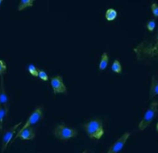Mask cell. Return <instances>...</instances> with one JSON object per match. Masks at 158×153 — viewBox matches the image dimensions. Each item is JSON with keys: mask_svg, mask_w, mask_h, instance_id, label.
Segmentation results:
<instances>
[{"mask_svg": "<svg viewBox=\"0 0 158 153\" xmlns=\"http://www.w3.org/2000/svg\"><path fill=\"white\" fill-rule=\"evenodd\" d=\"M156 95H158V78H156V76H153L152 80H151V85H150L149 98L153 99Z\"/></svg>", "mask_w": 158, "mask_h": 153, "instance_id": "cell-11", "label": "cell"}, {"mask_svg": "<svg viewBox=\"0 0 158 153\" xmlns=\"http://www.w3.org/2000/svg\"><path fill=\"white\" fill-rule=\"evenodd\" d=\"M133 50L139 61L158 62V29L155 35L139 42Z\"/></svg>", "mask_w": 158, "mask_h": 153, "instance_id": "cell-1", "label": "cell"}, {"mask_svg": "<svg viewBox=\"0 0 158 153\" xmlns=\"http://www.w3.org/2000/svg\"><path fill=\"white\" fill-rule=\"evenodd\" d=\"M6 73V64L4 60L0 59V76H3Z\"/></svg>", "mask_w": 158, "mask_h": 153, "instance_id": "cell-21", "label": "cell"}, {"mask_svg": "<svg viewBox=\"0 0 158 153\" xmlns=\"http://www.w3.org/2000/svg\"><path fill=\"white\" fill-rule=\"evenodd\" d=\"M0 105L3 106L8 115L9 111V101H8V96L6 91V87H5V80L4 77L0 76Z\"/></svg>", "mask_w": 158, "mask_h": 153, "instance_id": "cell-9", "label": "cell"}, {"mask_svg": "<svg viewBox=\"0 0 158 153\" xmlns=\"http://www.w3.org/2000/svg\"><path fill=\"white\" fill-rule=\"evenodd\" d=\"M156 131L158 132V122H157V123H156Z\"/></svg>", "mask_w": 158, "mask_h": 153, "instance_id": "cell-22", "label": "cell"}, {"mask_svg": "<svg viewBox=\"0 0 158 153\" xmlns=\"http://www.w3.org/2000/svg\"><path fill=\"white\" fill-rule=\"evenodd\" d=\"M158 114V102L154 100L149 107L147 108L146 114L144 115V117L141 120V122L138 124V129L139 131H144L146 130L153 122L155 117Z\"/></svg>", "mask_w": 158, "mask_h": 153, "instance_id": "cell-4", "label": "cell"}, {"mask_svg": "<svg viewBox=\"0 0 158 153\" xmlns=\"http://www.w3.org/2000/svg\"><path fill=\"white\" fill-rule=\"evenodd\" d=\"M129 137H130V132H125L120 138H118L110 146L107 153H118L119 151H121Z\"/></svg>", "mask_w": 158, "mask_h": 153, "instance_id": "cell-8", "label": "cell"}, {"mask_svg": "<svg viewBox=\"0 0 158 153\" xmlns=\"http://www.w3.org/2000/svg\"><path fill=\"white\" fill-rule=\"evenodd\" d=\"M51 85L53 90V94H65L67 92V87L63 82L61 76H55L51 79Z\"/></svg>", "mask_w": 158, "mask_h": 153, "instance_id": "cell-7", "label": "cell"}, {"mask_svg": "<svg viewBox=\"0 0 158 153\" xmlns=\"http://www.w3.org/2000/svg\"><path fill=\"white\" fill-rule=\"evenodd\" d=\"M38 77H39V79H40L41 80H43V81H44V82L48 81V75H47V73L44 70H40L38 71Z\"/></svg>", "mask_w": 158, "mask_h": 153, "instance_id": "cell-19", "label": "cell"}, {"mask_svg": "<svg viewBox=\"0 0 158 153\" xmlns=\"http://www.w3.org/2000/svg\"><path fill=\"white\" fill-rule=\"evenodd\" d=\"M28 71H29V73L33 77H38V71H39V70H37V68L35 65H33V64L29 65L28 66Z\"/></svg>", "mask_w": 158, "mask_h": 153, "instance_id": "cell-18", "label": "cell"}, {"mask_svg": "<svg viewBox=\"0 0 158 153\" xmlns=\"http://www.w3.org/2000/svg\"><path fill=\"white\" fill-rule=\"evenodd\" d=\"M44 118V108L43 106H37L36 108L34 110V112L30 115V116L27 118L26 123H24V125L17 131L16 134H19L20 132H22L24 130L29 127H32V125L37 123L39 121H41Z\"/></svg>", "mask_w": 158, "mask_h": 153, "instance_id": "cell-5", "label": "cell"}, {"mask_svg": "<svg viewBox=\"0 0 158 153\" xmlns=\"http://www.w3.org/2000/svg\"><path fill=\"white\" fill-rule=\"evenodd\" d=\"M8 117V115L6 114L5 108L0 105V131H3V125H4V121L6 118Z\"/></svg>", "mask_w": 158, "mask_h": 153, "instance_id": "cell-15", "label": "cell"}, {"mask_svg": "<svg viewBox=\"0 0 158 153\" xmlns=\"http://www.w3.org/2000/svg\"><path fill=\"white\" fill-rule=\"evenodd\" d=\"M34 5V0H21L17 6V11H23L27 7H31Z\"/></svg>", "mask_w": 158, "mask_h": 153, "instance_id": "cell-13", "label": "cell"}, {"mask_svg": "<svg viewBox=\"0 0 158 153\" xmlns=\"http://www.w3.org/2000/svg\"><path fill=\"white\" fill-rule=\"evenodd\" d=\"M111 70L113 72L117 73V74H121L122 72V66L121 63L119 62L118 59H115L112 66H111Z\"/></svg>", "mask_w": 158, "mask_h": 153, "instance_id": "cell-16", "label": "cell"}, {"mask_svg": "<svg viewBox=\"0 0 158 153\" xmlns=\"http://www.w3.org/2000/svg\"><path fill=\"white\" fill-rule=\"evenodd\" d=\"M118 16V12L114 9V8H109L106 13H105V17H106V20L111 22V21H114Z\"/></svg>", "mask_w": 158, "mask_h": 153, "instance_id": "cell-14", "label": "cell"}, {"mask_svg": "<svg viewBox=\"0 0 158 153\" xmlns=\"http://www.w3.org/2000/svg\"><path fill=\"white\" fill-rule=\"evenodd\" d=\"M35 137V131L33 127H29V128H26L25 130H24L19 134H16L12 142L15 140H16L17 138H20L23 141H31V140H34Z\"/></svg>", "mask_w": 158, "mask_h": 153, "instance_id": "cell-10", "label": "cell"}, {"mask_svg": "<svg viewBox=\"0 0 158 153\" xmlns=\"http://www.w3.org/2000/svg\"><path fill=\"white\" fill-rule=\"evenodd\" d=\"M151 10H152V13L155 16V19L158 18V4L156 3H153L151 5Z\"/></svg>", "mask_w": 158, "mask_h": 153, "instance_id": "cell-20", "label": "cell"}, {"mask_svg": "<svg viewBox=\"0 0 158 153\" xmlns=\"http://www.w3.org/2000/svg\"><path fill=\"white\" fill-rule=\"evenodd\" d=\"M53 136L61 141H66L70 139L75 138L78 135L77 130L67 126L64 123L57 124L53 129Z\"/></svg>", "mask_w": 158, "mask_h": 153, "instance_id": "cell-3", "label": "cell"}, {"mask_svg": "<svg viewBox=\"0 0 158 153\" xmlns=\"http://www.w3.org/2000/svg\"><path fill=\"white\" fill-rule=\"evenodd\" d=\"M82 128L84 129L87 135L90 139L99 140L104 135V127L101 119H93L84 124H82Z\"/></svg>", "mask_w": 158, "mask_h": 153, "instance_id": "cell-2", "label": "cell"}, {"mask_svg": "<svg viewBox=\"0 0 158 153\" xmlns=\"http://www.w3.org/2000/svg\"><path fill=\"white\" fill-rule=\"evenodd\" d=\"M2 3H3V0H0V6L2 5Z\"/></svg>", "mask_w": 158, "mask_h": 153, "instance_id": "cell-23", "label": "cell"}, {"mask_svg": "<svg viewBox=\"0 0 158 153\" xmlns=\"http://www.w3.org/2000/svg\"><path fill=\"white\" fill-rule=\"evenodd\" d=\"M109 62H110L109 54H108V52L105 51V52L102 53L101 59H100V61H99V65H98V70H99V71H103L104 70H106V68L109 65Z\"/></svg>", "mask_w": 158, "mask_h": 153, "instance_id": "cell-12", "label": "cell"}, {"mask_svg": "<svg viewBox=\"0 0 158 153\" xmlns=\"http://www.w3.org/2000/svg\"><path fill=\"white\" fill-rule=\"evenodd\" d=\"M156 19H152V20H149L147 23H146V28L149 32H154L155 29H156Z\"/></svg>", "mask_w": 158, "mask_h": 153, "instance_id": "cell-17", "label": "cell"}, {"mask_svg": "<svg viewBox=\"0 0 158 153\" xmlns=\"http://www.w3.org/2000/svg\"><path fill=\"white\" fill-rule=\"evenodd\" d=\"M82 153H88V151H84Z\"/></svg>", "mask_w": 158, "mask_h": 153, "instance_id": "cell-24", "label": "cell"}, {"mask_svg": "<svg viewBox=\"0 0 158 153\" xmlns=\"http://www.w3.org/2000/svg\"><path fill=\"white\" fill-rule=\"evenodd\" d=\"M21 124H22V122H19L18 123L13 125L12 127L6 129L4 131L3 137H2V149H1L2 153L5 152V151H6V149L7 148L8 144L12 141V138L13 136H14V134L16 132V130H17V128H18Z\"/></svg>", "mask_w": 158, "mask_h": 153, "instance_id": "cell-6", "label": "cell"}]
</instances>
